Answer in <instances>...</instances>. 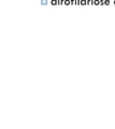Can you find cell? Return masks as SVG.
<instances>
[{
  "instance_id": "cell-1",
  "label": "cell",
  "mask_w": 115,
  "mask_h": 129,
  "mask_svg": "<svg viewBox=\"0 0 115 129\" xmlns=\"http://www.w3.org/2000/svg\"><path fill=\"white\" fill-rule=\"evenodd\" d=\"M42 5H46V0H42Z\"/></svg>"
}]
</instances>
